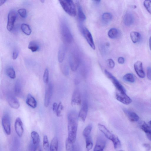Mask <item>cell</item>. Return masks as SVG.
Masks as SVG:
<instances>
[{"label": "cell", "instance_id": "cell-1", "mask_svg": "<svg viewBox=\"0 0 151 151\" xmlns=\"http://www.w3.org/2000/svg\"><path fill=\"white\" fill-rule=\"evenodd\" d=\"M68 139L74 143L76 141L78 124V114L76 111H70L68 116Z\"/></svg>", "mask_w": 151, "mask_h": 151}, {"label": "cell", "instance_id": "cell-2", "mask_svg": "<svg viewBox=\"0 0 151 151\" xmlns=\"http://www.w3.org/2000/svg\"><path fill=\"white\" fill-rule=\"evenodd\" d=\"M60 3L64 10L69 15L75 17L76 15V8L73 2L70 0L59 1Z\"/></svg>", "mask_w": 151, "mask_h": 151}, {"label": "cell", "instance_id": "cell-3", "mask_svg": "<svg viewBox=\"0 0 151 151\" xmlns=\"http://www.w3.org/2000/svg\"><path fill=\"white\" fill-rule=\"evenodd\" d=\"M61 36L64 41L67 43H71L73 40L72 32L68 25L64 22L61 24Z\"/></svg>", "mask_w": 151, "mask_h": 151}, {"label": "cell", "instance_id": "cell-4", "mask_svg": "<svg viewBox=\"0 0 151 151\" xmlns=\"http://www.w3.org/2000/svg\"><path fill=\"white\" fill-rule=\"evenodd\" d=\"M71 68L73 72L76 71L80 63V59L78 55L75 52H72L69 57Z\"/></svg>", "mask_w": 151, "mask_h": 151}, {"label": "cell", "instance_id": "cell-5", "mask_svg": "<svg viewBox=\"0 0 151 151\" xmlns=\"http://www.w3.org/2000/svg\"><path fill=\"white\" fill-rule=\"evenodd\" d=\"M105 73L106 76L111 81L117 91L126 93V90L119 81L110 73L106 70Z\"/></svg>", "mask_w": 151, "mask_h": 151}, {"label": "cell", "instance_id": "cell-6", "mask_svg": "<svg viewBox=\"0 0 151 151\" xmlns=\"http://www.w3.org/2000/svg\"><path fill=\"white\" fill-rule=\"evenodd\" d=\"M53 90V87L52 84L48 83L46 87L45 94L44 100V105L46 108L49 105L51 100Z\"/></svg>", "mask_w": 151, "mask_h": 151}, {"label": "cell", "instance_id": "cell-7", "mask_svg": "<svg viewBox=\"0 0 151 151\" xmlns=\"http://www.w3.org/2000/svg\"><path fill=\"white\" fill-rule=\"evenodd\" d=\"M2 124L6 133L8 135L11 133V121L10 117L8 114H5L3 117Z\"/></svg>", "mask_w": 151, "mask_h": 151}, {"label": "cell", "instance_id": "cell-8", "mask_svg": "<svg viewBox=\"0 0 151 151\" xmlns=\"http://www.w3.org/2000/svg\"><path fill=\"white\" fill-rule=\"evenodd\" d=\"M8 103L12 108L17 109L20 107V104L18 100L11 93H9L7 96Z\"/></svg>", "mask_w": 151, "mask_h": 151}, {"label": "cell", "instance_id": "cell-9", "mask_svg": "<svg viewBox=\"0 0 151 151\" xmlns=\"http://www.w3.org/2000/svg\"><path fill=\"white\" fill-rule=\"evenodd\" d=\"M116 99L125 105H128L132 102V100L126 93L117 91L116 94Z\"/></svg>", "mask_w": 151, "mask_h": 151}, {"label": "cell", "instance_id": "cell-10", "mask_svg": "<svg viewBox=\"0 0 151 151\" xmlns=\"http://www.w3.org/2000/svg\"><path fill=\"white\" fill-rule=\"evenodd\" d=\"M83 35L91 48L95 50V46L91 33L86 28H83L82 29Z\"/></svg>", "mask_w": 151, "mask_h": 151}, {"label": "cell", "instance_id": "cell-11", "mask_svg": "<svg viewBox=\"0 0 151 151\" xmlns=\"http://www.w3.org/2000/svg\"><path fill=\"white\" fill-rule=\"evenodd\" d=\"M17 16V14L16 12L13 10L10 11L8 14L7 28L9 31H11L13 29Z\"/></svg>", "mask_w": 151, "mask_h": 151}, {"label": "cell", "instance_id": "cell-12", "mask_svg": "<svg viewBox=\"0 0 151 151\" xmlns=\"http://www.w3.org/2000/svg\"><path fill=\"white\" fill-rule=\"evenodd\" d=\"M88 104L86 101L83 103L78 114L79 118L83 122L86 120L88 111Z\"/></svg>", "mask_w": 151, "mask_h": 151}, {"label": "cell", "instance_id": "cell-13", "mask_svg": "<svg viewBox=\"0 0 151 151\" xmlns=\"http://www.w3.org/2000/svg\"><path fill=\"white\" fill-rule=\"evenodd\" d=\"M106 144L105 139L102 136L98 138L94 151H103Z\"/></svg>", "mask_w": 151, "mask_h": 151}, {"label": "cell", "instance_id": "cell-14", "mask_svg": "<svg viewBox=\"0 0 151 151\" xmlns=\"http://www.w3.org/2000/svg\"><path fill=\"white\" fill-rule=\"evenodd\" d=\"M14 128L16 133L19 137H21L24 132V129L23 122L20 117H18L15 120Z\"/></svg>", "mask_w": 151, "mask_h": 151}, {"label": "cell", "instance_id": "cell-15", "mask_svg": "<svg viewBox=\"0 0 151 151\" xmlns=\"http://www.w3.org/2000/svg\"><path fill=\"white\" fill-rule=\"evenodd\" d=\"M98 127L100 131L104 134L105 136L112 141L115 135L111 133L104 125L102 124H98Z\"/></svg>", "mask_w": 151, "mask_h": 151}, {"label": "cell", "instance_id": "cell-16", "mask_svg": "<svg viewBox=\"0 0 151 151\" xmlns=\"http://www.w3.org/2000/svg\"><path fill=\"white\" fill-rule=\"evenodd\" d=\"M134 70L137 75L140 78H144L145 74L143 70L142 62L140 61H138L134 64Z\"/></svg>", "mask_w": 151, "mask_h": 151}, {"label": "cell", "instance_id": "cell-17", "mask_svg": "<svg viewBox=\"0 0 151 151\" xmlns=\"http://www.w3.org/2000/svg\"><path fill=\"white\" fill-rule=\"evenodd\" d=\"M81 102V93L78 89L75 90L72 96V106L79 105Z\"/></svg>", "mask_w": 151, "mask_h": 151}, {"label": "cell", "instance_id": "cell-18", "mask_svg": "<svg viewBox=\"0 0 151 151\" xmlns=\"http://www.w3.org/2000/svg\"><path fill=\"white\" fill-rule=\"evenodd\" d=\"M123 110L130 121L135 122L139 120V116L135 112L130 111L126 109H124Z\"/></svg>", "mask_w": 151, "mask_h": 151}, {"label": "cell", "instance_id": "cell-19", "mask_svg": "<svg viewBox=\"0 0 151 151\" xmlns=\"http://www.w3.org/2000/svg\"><path fill=\"white\" fill-rule=\"evenodd\" d=\"M134 21V16L130 12H127L125 14L123 18V22L126 26H131Z\"/></svg>", "mask_w": 151, "mask_h": 151}, {"label": "cell", "instance_id": "cell-20", "mask_svg": "<svg viewBox=\"0 0 151 151\" xmlns=\"http://www.w3.org/2000/svg\"><path fill=\"white\" fill-rule=\"evenodd\" d=\"M22 86L21 81L20 80H18L16 82L14 91L15 94L18 97H21L22 94Z\"/></svg>", "mask_w": 151, "mask_h": 151}, {"label": "cell", "instance_id": "cell-21", "mask_svg": "<svg viewBox=\"0 0 151 151\" xmlns=\"http://www.w3.org/2000/svg\"><path fill=\"white\" fill-rule=\"evenodd\" d=\"M26 104L32 108H35L37 105V103L35 98L30 94H28L26 99Z\"/></svg>", "mask_w": 151, "mask_h": 151}, {"label": "cell", "instance_id": "cell-22", "mask_svg": "<svg viewBox=\"0 0 151 151\" xmlns=\"http://www.w3.org/2000/svg\"><path fill=\"white\" fill-rule=\"evenodd\" d=\"M120 31L118 29L115 28H112L109 31L108 35L110 38L115 39L120 37Z\"/></svg>", "mask_w": 151, "mask_h": 151}, {"label": "cell", "instance_id": "cell-23", "mask_svg": "<svg viewBox=\"0 0 151 151\" xmlns=\"http://www.w3.org/2000/svg\"><path fill=\"white\" fill-rule=\"evenodd\" d=\"M31 136L33 144L36 146L39 145L40 139L39 133L35 131H32L31 133Z\"/></svg>", "mask_w": 151, "mask_h": 151}, {"label": "cell", "instance_id": "cell-24", "mask_svg": "<svg viewBox=\"0 0 151 151\" xmlns=\"http://www.w3.org/2000/svg\"><path fill=\"white\" fill-rule=\"evenodd\" d=\"M130 37L132 42L134 43L139 42L141 39V35L137 32H132L130 33Z\"/></svg>", "mask_w": 151, "mask_h": 151}, {"label": "cell", "instance_id": "cell-25", "mask_svg": "<svg viewBox=\"0 0 151 151\" xmlns=\"http://www.w3.org/2000/svg\"><path fill=\"white\" fill-rule=\"evenodd\" d=\"M66 52L65 47L62 45L60 47L58 54V60L59 62L61 63L64 60Z\"/></svg>", "mask_w": 151, "mask_h": 151}, {"label": "cell", "instance_id": "cell-26", "mask_svg": "<svg viewBox=\"0 0 151 151\" xmlns=\"http://www.w3.org/2000/svg\"><path fill=\"white\" fill-rule=\"evenodd\" d=\"M58 141L57 138L54 137L52 140L50 147V151H58Z\"/></svg>", "mask_w": 151, "mask_h": 151}, {"label": "cell", "instance_id": "cell-27", "mask_svg": "<svg viewBox=\"0 0 151 151\" xmlns=\"http://www.w3.org/2000/svg\"><path fill=\"white\" fill-rule=\"evenodd\" d=\"M28 48L30 49L32 52H35L38 51L39 46L38 43L35 41H32L29 44Z\"/></svg>", "mask_w": 151, "mask_h": 151}, {"label": "cell", "instance_id": "cell-28", "mask_svg": "<svg viewBox=\"0 0 151 151\" xmlns=\"http://www.w3.org/2000/svg\"><path fill=\"white\" fill-rule=\"evenodd\" d=\"M112 15L108 12L104 13L102 16V21L105 24L109 23L112 21Z\"/></svg>", "mask_w": 151, "mask_h": 151}, {"label": "cell", "instance_id": "cell-29", "mask_svg": "<svg viewBox=\"0 0 151 151\" xmlns=\"http://www.w3.org/2000/svg\"><path fill=\"white\" fill-rule=\"evenodd\" d=\"M6 73L8 76L12 79H14L16 77L15 71L12 67H8L6 70Z\"/></svg>", "mask_w": 151, "mask_h": 151}, {"label": "cell", "instance_id": "cell-30", "mask_svg": "<svg viewBox=\"0 0 151 151\" xmlns=\"http://www.w3.org/2000/svg\"><path fill=\"white\" fill-rule=\"evenodd\" d=\"M78 14L80 21H84L86 20V16L83 13L81 6L79 5L78 6Z\"/></svg>", "mask_w": 151, "mask_h": 151}, {"label": "cell", "instance_id": "cell-31", "mask_svg": "<svg viewBox=\"0 0 151 151\" xmlns=\"http://www.w3.org/2000/svg\"><path fill=\"white\" fill-rule=\"evenodd\" d=\"M92 129V125L90 124L86 127L84 129L83 132V135L85 138L90 136V134Z\"/></svg>", "mask_w": 151, "mask_h": 151}, {"label": "cell", "instance_id": "cell-32", "mask_svg": "<svg viewBox=\"0 0 151 151\" xmlns=\"http://www.w3.org/2000/svg\"><path fill=\"white\" fill-rule=\"evenodd\" d=\"M21 29L26 34L29 35L31 34L32 30L28 25L25 23L22 24L21 25Z\"/></svg>", "mask_w": 151, "mask_h": 151}, {"label": "cell", "instance_id": "cell-33", "mask_svg": "<svg viewBox=\"0 0 151 151\" xmlns=\"http://www.w3.org/2000/svg\"><path fill=\"white\" fill-rule=\"evenodd\" d=\"M112 142L113 143L114 147L115 149H119L121 148V143L118 137L115 136Z\"/></svg>", "mask_w": 151, "mask_h": 151}, {"label": "cell", "instance_id": "cell-34", "mask_svg": "<svg viewBox=\"0 0 151 151\" xmlns=\"http://www.w3.org/2000/svg\"><path fill=\"white\" fill-rule=\"evenodd\" d=\"M123 78L125 81L130 83H133L135 81V78L133 75L131 73L126 74L123 76Z\"/></svg>", "mask_w": 151, "mask_h": 151}, {"label": "cell", "instance_id": "cell-35", "mask_svg": "<svg viewBox=\"0 0 151 151\" xmlns=\"http://www.w3.org/2000/svg\"><path fill=\"white\" fill-rule=\"evenodd\" d=\"M85 139L86 150L87 151H89L92 149L93 147L92 141L90 136Z\"/></svg>", "mask_w": 151, "mask_h": 151}, {"label": "cell", "instance_id": "cell-36", "mask_svg": "<svg viewBox=\"0 0 151 151\" xmlns=\"http://www.w3.org/2000/svg\"><path fill=\"white\" fill-rule=\"evenodd\" d=\"M139 128L145 133L151 129L148 125L143 121H141L139 123Z\"/></svg>", "mask_w": 151, "mask_h": 151}, {"label": "cell", "instance_id": "cell-37", "mask_svg": "<svg viewBox=\"0 0 151 151\" xmlns=\"http://www.w3.org/2000/svg\"><path fill=\"white\" fill-rule=\"evenodd\" d=\"M43 146L45 151H49V145L48 137L44 135L43 139Z\"/></svg>", "mask_w": 151, "mask_h": 151}, {"label": "cell", "instance_id": "cell-38", "mask_svg": "<svg viewBox=\"0 0 151 151\" xmlns=\"http://www.w3.org/2000/svg\"><path fill=\"white\" fill-rule=\"evenodd\" d=\"M144 6L147 11L151 14V1L146 0L144 2Z\"/></svg>", "mask_w": 151, "mask_h": 151}, {"label": "cell", "instance_id": "cell-39", "mask_svg": "<svg viewBox=\"0 0 151 151\" xmlns=\"http://www.w3.org/2000/svg\"><path fill=\"white\" fill-rule=\"evenodd\" d=\"M64 109V107L61 102L59 104L57 108L56 112V114L58 117H60L61 116L62 111Z\"/></svg>", "mask_w": 151, "mask_h": 151}, {"label": "cell", "instance_id": "cell-40", "mask_svg": "<svg viewBox=\"0 0 151 151\" xmlns=\"http://www.w3.org/2000/svg\"><path fill=\"white\" fill-rule=\"evenodd\" d=\"M43 80L44 82L46 84L49 83V72L47 68H46L44 71L43 76Z\"/></svg>", "mask_w": 151, "mask_h": 151}, {"label": "cell", "instance_id": "cell-41", "mask_svg": "<svg viewBox=\"0 0 151 151\" xmlns=\"http://www.w3.org/2000/svg\"><path fill=\"white\" fill-rule=\"evenodd\" d=\"M18 12L20 14L21 17L25 18L27 15V12L26 10L24 8H21L18 10Z\"/></svg>", "mask_w": 151, "mask_h": 151}, {"label": "cell", "instance_id": "cell-42", "mask_svg": "<svg viewBox=\"0 0 151 151\" xmlns=\"http://www.w3.org/2000/svg\"><path fill=\"white\" fill-rule=\"evenodd\" d=\"M107 63L109 68L110 69H113L115 66V63L112 59H109L107 60Z\"/></svg>", "mask_w": 151, "mask_h": 151}, {"label": "cell", "instance_id": "cell-43", "mask_svg": "<svg viewBox=\"0 0 151 151\" xmlns=\"http://www.w3.org/2000/svg\"><path fill=\"white\" fill-rule=\"evenodd\" d=\"M19 52L17 50H15L12 54V59L13 60H15L18 57Z\"/></svg>", "mask_w": 151, "mask_h": 151}, {"label": "cell", "instance_id": "cell-44", "mask_svg": "<svg viewBox=\"0 0 151 151\" xmlns=\"http://www.w3.org/2000/svg\"><path fill=\"white\" fill-rule=\"evenodd\" d=\"M147 76L148 79L151 80V67H149L147 68Z\"/></svg>", "mask_w": 151, "mask_h": 151}, {"label": "cell", "instance_id": "cell-45", "mask_svg": "<svg viewBox=\"0 0 151 151\" xmlns=\"http://www.w3.org/2000/svg\"><path fill=\"white\" fill-rule=\"evenodd\" d=\"M62 70L63 73L64 75H68L69 74V69L68 67L67 66H64Z\"/></svg>", "mask_w": 151, "mask_h": 151}, {"label": "cell", "instance_id": "cell-46", "mask_svg": "<svg viewBox=\"0 0 151 151\" xmlns=\"http://www.w3.org/2000/svg\"><path fill=\"white\" fill-rule=\"evenodd\" d=\"M145 133L148 139L151 142V129Z\"/></svg>", "mask_w": 151, "mask_h": 151}, {"label": "cell", "instance_id": "cell-47", "mask_svg": "<svg viewBox=\"0 0 151 151\" xmlns=\"http://www.w3.org/2000/svg\"><path fill=\"white\" fill-rule=\"evenodd\" d=\"M143 145L147 151H149L151 149V145L149 144L144 143Z\"/></svg>", "mask_w": 151, "mask_h": 151}, {"label": "cell", "instance_id": "cell-48", "mask_svg": "<svg viewBox=\"0 0 151 151\" xmlns=\"http://www.w3.org/2000/svg\"><path fill=\"white\" fill-rule=\"evenodd\" d=\"M125 61L124 58L123 57H119L118 59V62L120 64H123Z\"/></svg>", "mask_w": 151, "mask_h": 151}, {"label": "cell", "instance_id": "cell-49", "mask_svg": "<svg viewBox=\"0 0 151 151\" xmlns=\"http://www.w3.org/2000/svg\"><path fill=\"white\" fill-rule=\"evenodd\" d=\"M58 105L56 103H54L53 104V110L54 112H56Z\"/></svg>", "mask_w": 151, "mask_h": 151}, {"label": "cell", "instance_id": "cell-50", "mask_svg": "<svg viewBox=\"0 0 151 151\" xmlns=\"http://www.w3.org/2000/svg\"><path fill=\"white\" fill-rule=\"evenodd\" d=\"M34 151H42V150L40 147L38 145L35 148Z\"/></svg>", "mask_w": 151, "mask_h": 151}, {"label": "cell", "instance_id": "cell-51", "mask_svg": "<svg viewBox=\"0 0 151 151\" xmlns=\"http://www.w3.org/2000/svg\"><path fill=\"white\" fill-rule=\"evenodd\" d=\"M6 1V0H1V1H0V6H1Z\"/></svg>", "mask_w": 151, "mask_h": 151}, {"label": "cell", "instance_id": "cell-52", "mask_svg": "<svg viewBox=\"0 0 151 151\" xmlns=\"http://www.w3.org/2000/svg\"><path fill=\"white\" fill-rule=\"evenodd\" d=\"M149 46L150 51H151V36L149 40Z\"/></svg>", "mask_w": 151, "mask_h": 151}, {"label": "cell", "instance_id": "cell-53", "mask_svg": "<svg viewBox=\"0 0 151 151\" xmlns=\"http://www.w3.org/2000/svg\"><path fill=\"white\" fill-rule=\"evenodd\" d=\"M94 2V3L96 4H99L100 2H101V1H93Z\"/></svg>", "mask_w": 151, "mask_h": 151}, {"label": "cell", "instance_id": "cell-54", "mask_svg": "<svg viewBox=\"0 0 151 151\" xmlns=\"http://www.w3.org/2000/svg\"><path fill=\"white\" fill-rule=\"evenodd\" d=\"M148 125L151 128V120L149 122Z\"/></svg>", "mask_w": 151, "mask_h": 151}, {"label": "cell", "instance_id": "cell-55", "mask_svg": "<svg viewBox=\"0 0 151 151\" xmlns=\"http://www.w3.org/2000/svg\"><path fill=\"white\" fill-rule=\"evenodd\" d=\"M41 1L42 3H43L44 2V1H43V0H42V1Z\"/></svg>", "mask_w": 151, "mask_h": 151}, {"label": "cell", "instance_id": "cell-56", "mask_svg": "<svg viewBox=\"0 0 151 151\" xmlns=\"http://www.w3.org/2000/svg\"><path fill=\"white\" fill-rule=\"evenodd\" d=\"M124 151L123 150H119L118 151Z\"/></svg>", "mask_w": 151, "mask_h": 151}, {"label": "cell", "instance_id": "cell-57", "mask_svg": "<svg viewBox=\"0 0 151 151\" xmlns=\"http://www.w3.org/2000/svg\"><path fill=\"white\" fill-rule=\"evenodd\" d=\"M75 151H78V150H77V148L76 149Z\"/></svg>", "mask_w": 151, "mask_h": 151}]
</instances>
